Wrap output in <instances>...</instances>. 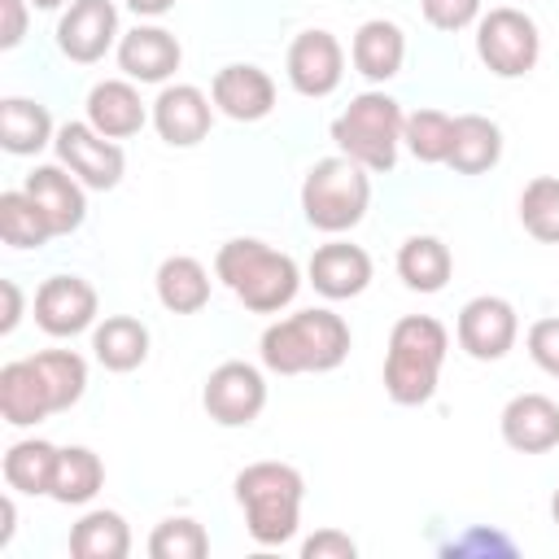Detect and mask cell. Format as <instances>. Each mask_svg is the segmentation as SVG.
I'll return each mask as SVG.
<instances>
[{
	"instance_id": "cell-31",
	"label": "cell",
	"mask_w": 559,
	"mask_h": 559,
	"mask_svg": "<svg viewBox=\"0 0 559 559\" xmlns=\"http://www.w3.org/2000/svg\"><path fill=\"white\" fill-rule=\"evenodd\" d=\"M0 236L13 249H44L57 231L26 188H9V192H0Z\"/></svg>"
},
{
	"instance_id": "cell-33",
	"label": "cell",
	"mask_w": 559,
	"mask_h": 559,
	"mask_svg": "<svg viewBox=\"0 0 559 559\" xmlns=\"http://www.w3.org/2000/svg\"><path fill=\"white\" fill-rule=\"evenodd\" d=\"M48 384V397H52V411H70L83 389H87V362L74 354V349H39L31 358Z\"/></svg>"
},
{
	"instance_id": "cell-16",
	"label": "cell",
	"mask_w": 559,
	"mask_h": 559,
	"mask_svg": "<svg viewBox=\"0 0 559 559\" xmlns=\"http://www.w3.org/2000/svg\"><path fill=\"white\" fill-rule=\"evenodd\" d=\"M502 441L520 454H546L559 445V402L546 393H515L498 415Z\"/></svg>"
},
{
	"instance_id": "cell-20",
	"label": "cell",
	"mask_w": 559,
	"mask_h": 559,
	"mask_svg": "<svg viewBox=\"0 0 559 559\" xmlns=\"http://www.w3.org/2000/svg\"><path fill=\"white\" fill-rule=\"evenodd\" d=\"M0 415L13 428H31V424L57 415L52 397H48V384H44V376L31 358H13V362L0 367Z\"/></svg>"
},
{
	"instance_id": "cell-25",
	"label": "cell",
	"mask_w": 559,
	"mask_h": 559,
	"mask_svg": "<svg viewBox=\"0 0 559 559\" xmlns=\"http://www.w3.org/2000/svg\"><path fill=\"white\" fill-rule=\"evenodd\" d=\"M48 140H57V131H52V114L39 100H26V96H4L0 100V144H4V153L31 157Z\"/></svg>"
},
{
	"instance_id": "cell-3",
	"label": "cell",
	"mask_w": 559,
	"mask_h": 559,
	"mask_svg": "<svg viewBox=\"0 0 559 559\" xmlns=\"http://www.w3.org/2000/svg\"><path fill=\"white\" fill-rule=\"evenodd\" d=\"M301 498H306V480L288 463L262 459V463L240 467V476H236V502H240L245 528L258 546H284L297 537Z\"/></svg>"
},
{
	"instance_id": "cell-40",
	"label": "cell",
	"mask_w": 559,
	"mask_h": 559,
	"mask_svg": "<svg viewBox=\"0 0 559 559\" xmlns=\"http://www.w3.org/2000/svg\"><path fill=\"white\" fill-rule=\"evenodd\" d=\"M0 293H4V319H0V332H13L17 319H22V288H17L13 280H4Z\"/></svg>"
},
{
	"instance_id": "cell-39",
	"label": "cell",
	"mask_w": 559,
	"mask_h": 559,
	"mask_svg": "<svg viewBox=\"0 0 559 559\" xmlns=\"http://www.w3.org/2000/svg\"><path fill=\"white\" fill-rule=\"evenodd\" d=\"M26 4L31 0H0V48H17L26 39Z\"/></svg>"
},
{
	"instance_id": "cell-32",
	"label": "cell",
	"mask_w": 559,
	"mask_h": 559,
	"mask_svg": "<svg viewBox=\"0 0 559 559\" xmlns=\"http://www.w3.org/2000/svg\"><path fill=\"white\" fill-rule=\"evenodd\" d=\"M402 144L411 148L415 162L437 166V162L450 157V144H454V118L441 114V109H415V114H406V122H402Z\"/></svg>"
},
{
	"instance_id": "cell-22",
	"label": "cell",
	"mask_w": 559,
	"mask_h": 559,
	"mask_svg": "<svg viewBox=\"0 0 559 559\" xmlns=\"http://www.w3.org/2000/svg\"><path fill=\"white\" fill-rule=\"evenodd\" d=\"M87 122L109 140H127L148 122V109L131 79H105L87 92Z\"/></svg>"
},
{
	"instance_id": "cell-29",
	"label": "cell",
	"mask_w": 559,
	"mask_h": 559,
	"mask_svg": "<svg viewBox=\"0 0 559 559\" xmlns=\"http://www.w3.org/2000/svg\"><path fill=\"white\" fill-rule=\"evenodd\" d=\"M105 485V463L96 450L87 445H66L61 459H57V472H52V489L48 498L61 502V507H83L100 493Z\"/></svg>"
},
{
	"instance_id": "cell-19",
	"label": "cell",
	"mask_w": 559,
	"mask_h": 559,
	"mask_svg": "<svg viewBox=\"0 0 559 559\" xmlns=\"http://www.w3.org/2000/svg\"><path fill=\"white\" fill-rule=\"evenodd\" d=\"M22 188L35 197V205L44 210V218L52 223L57 236H70V231L83 227V218H87V197H83V183H79L66 166H35Z\"/></svg>"
},
{
	"instance_id": "cell-9",
	"label": "cell",
	"mask_w": 559,
	"mask_h": 559,
	"mask_svg": "<svg viewBox=\"0 0 559 559\" xmlns=\"http://www.w3.org/2000/svg\"><path fill=\"white\" fill-rule=\"evenodd\" d=\"M52 144H57L61 166H66L83 188H96V192L118 188V179H122V170H127V157H122L118 140L100 135L92 122H66Z\"/></svg>"
},
{
	"instance_id": "cell-23",
	"label": "cell",
	"mask_w": 559,
	"mask_h": 559,
	"mask_svg": "<svg viewBox=\"0 0 559 559\" xmlns=\"http://www.w3.org/2000/svg\"><path fill=\"white\" fill-rule=\"evenodd\" d=\"M502 157V131L493 118L485 114H459L454 118V144H450V157L445 166L459 170V175H485L493 170Z\"/></svg>"
},
{
	"instance_id": "cell-35",
	"label": "cell",
	"mask_w": 559,
	"mask_h": 559,
	"mask_svg": "<svg viewBox=\"0 0 559 559\" xmlns=\"http://www.w3.org/2000/svg\"><path fill=\"white\" fill-rule=\"evenodd\" d=\"M148 555L153 559H205L210 533L192 515H170L148 533Z\"/></svg>"
},
{
	"instance_id": "cell-44",
	"label": "cell",
	"mask_w": 559,
	"mask_h": 559,
	"mask_svg": "<svg viewBox=\"0 0 559 559\" xmlns=\"http://www.w3.org/2000/svg\"><path fill=\"white\" fill-rule=\"evenodd\" d=\"M35 9H57V4H66V0H31Z\"/></svg>"
},
{
	"instance_id": "cell-28",
	"label": "cell",
	"mask_w": 559,
	"mask_h": 559,
	"mask_svg": "<svg viewBox=\"0 0 559 559\" xmlns=\"http://www.w3.org/2000/svg\"><path fill=\"white\" fill-rule=\"evenodd\" d=\"M57 459H61V450H57L52 441H44V437L13 441V445L4 450V463H0L4 485H9L13 493H48V489H52Z\"/></svg>"
},
{
	"instance_id": "cell-21",
	"label": "cell",
	"mask_w": 559,
	"mask_h": 559,
	"mask_svg": "<svg viewBox=\"0 0 559 559\" xmlns=\"http://www.w3.org/2000/svg\"><path fill=\"white\" fill-rule=\"evenodd\" d=\"M349 61H354V70H358L362 79L389 83V79L402 70V61H406V35H402V26L389 22V17L362 22V26L354 31Z\"/></svg>"
},
{
	"instance_id": "cell-15",
	"label": "cell",
	"mask_w": 559,
	"mask_h": 559,
	"mask_svg": "<svg viewBox=\"0 0 559 559\" xmlns=\"http://www.w3.org/2000/svg\"><path fill=\"white\" fill-rule=\"evenodd\" d=\"M210 100L218 114H227L231 122H258L275 109V79L262 70V66H249V61H236V66H223L210 83Z\"/></svg>"
},
{
	"instance_id": "cell-10",
	"label": "cell",
	"mask_w": 559,
	"mask_h": 559,
	"mask_svg": "<svg viewBox=\"0 0 559 559\" xmlns=\"http://www.w3.org/2000/svg\"><path fill=\"white\" fill-rule=\"evenodd\" d=\"M454 336H459V349L472 354L476 362H498V358L515 345V336H520L515 306H511L507 297L480 293V297H472V301L459 310Z\"/></svg>"
},
{
	"instance_id": "cell-8",
	"label": "cell",
	"mask_w": 559,
	"mask_h": 559,
	"mask_svg": "<svg viewBox=\"0 0 559 559\" xmlns=\"http://www.w3.org/2000/svg\"><path fill=\"white\" fill-rule=\"evenodd\" d=\"M201 406H205V415H210L214 424H223V428H245V424H253V419L262 415V406H266V380H262V371H258L253 362H240V358L218 362V367L210 371L205 389H201Z\"/></svg>"
},
{
	"instance_id": "cell-24",
	"label": "cell",
	"mask_w": 559,
	"mask_h": 559,
	"mask_svg": "<svg viewBox=\"0 0 559 559\" xmlns=\"http://www.w3.org/2000/svg\"><path fill=\"white\" fill-rule=\"evenodd\" d=\"M92 354L105 371H135L148 358V328L135 314H109L92 328Z\"/></svg>"
},
{
	"instance_id": "cell-13",
	"label": "cell",
	"mask_w": 559,
	"mask_h": 559,
	"mask_svg": "<svg viewBox=\"0 0 559 559\" xmlns=\"http://www.w3.org/2000/svg\"><path fill=\"white\" fill-rule=\"evenodd\" d=\"M35 323L48 336H79L96 323V288L83 275H48L35 288Z\"/></svg>"
},
{
	"instance_id": "cell-30",
	"label": "cell",
	"mask_w": 559,
	"mask_h": 559,
	"mask_svg": "<svg viewBox=\"0 0 559 559\" xmlns=\"http://www.w3.org/2000/svg\"><path fill=\"white\" fill-rule=\"evenodd\" d=\"M70 555L74 559H127L131 555V528L118 511H87L70 528Z\"/></svg>"
},
{
	"instance_id": "cell-14",
	"label": "cell",
	"mask_w": 559,
	"mask_h": 559,
	"mask_svg": "<svg viewBox=\"0 0 559 559\" xmlns=\"http://www.w3.org/2000/svg\"><path fill=\"white\" fill-rule=\"evenodd\" d=\"M214 122V105L201 87L192 83H166L153 100V127L170 148H192L210 135Z\"/></svg>"
},
{
	"instance_id": "cell-17",
	"label": "cell",
	"mask_w": 559,
	"mask_h": 559,
	"mask_svg": "<svg viewBox=\"0 0 559 559\" xmlns=\"http://www.w3.org/2000/svg\"><path fill=\"white\" fill-rule=\"evenodd\" d=\"M306 275L314 284V293H323L328 301H345L371 284V258H367V249H358L349 240H332L310 253Z\"/></svg>"
},
{
	"instance_id": "cell-11",
	"label": "cell",
	"mask_w": 559,
	"mask_h": 559,
	"mask_svg": "<svg viewBox=\"0 0 559 559\" xmlns=\"http://www.w3.org/2000/svg\"><path fill=\"white\" fill-rule=\"evenodd\" d=\"M284 66H288L293 92L319 100V96H332L341 87V79H345V48H341V39L332 31L310 26V31H301L288 44V61Z\"/></svg>"
},
{
	"instance_id": "cell-12",
	"label": "cell",
	"mask_w": 559,
	"mask_h": 559,
	"mask_svg": "<svg viewBox=\"0 0 559 559\" xmlns=\"http://www.w3.org/2000/svg\"><path fill=\"white\" fill-rule=\"evenodd\" d=\"M118 39V4L114 0H70L57 22V48L74 66L100 61Z\"/></svg>"
},
{
	"instance_id": "cell-18",
	"label": "cell",
	"mask_w": 559,
	"mask_h": 559,
	"mask_svg": "<svg viewBox=\"0 0 559 559\" xmlns=\"http://www.w3.org/2000/svg\"><path fill=\"white\" fill-rule=\"evenodd\" d=\"M183 61V48L162 26H135L118 39V70L135 83H166Z\"/></svg>"
},
{
	"instance_id": "cell-37",
	"label": "cell",
	"mask_w": 559,
	"mask_h": 559,
	"mask_svg": "<svg viewBox=\"0 0 559 559\" xmlns=\"http://www.w3.org/2000/svg\"><path fill=\"white\" fill-rule=\"evenodd\" d=\"M528 358L559 380V319H537L528 328Z\"/></svg>"
},
{
	"instance_id": "cell-5",
	"label": "cell",
	"mask_w": 559,
	"mask_h": 559,
	"mask_svg": "<svg viewBox=\"0 0 559 559\" xmlns=\"http://www.w3.org/2000/svg\"><path fill=\"white\" fill-rule=\"evenodd\" d=\"M367 205H371L367 166H358L345 153L341 157H319L301 179V210H306V223L314 231L341 236V231L362 223Z\"/></svg>"
},
{
	"instance_id": "cell-26",
	"label": "cell",
	"mask_w": 559,
	"mask_h": 559,
	"mask_svg": "<svg viewBox=\"0 0 559 559\" xmlns=\"http://www.w3.org/2000/svg\"><path fill=\"white\" fill-rule=\"evenodd\" d=\"M157 301L170 314H197V310H205V301H210V271L197 258H188V253H170L157 266Z\"/></svg>"
},
{
	"instance_id": "cell-2",
	"label": "cell",
	"mask_w": 559,
	"mask_h": 559,
	"mask_svg": "<svg viewBox=\"0 0 559 559\" xmlns=\"http://www.w3.org/2000/svg\"><path fill=\"white\" fill-rule=\"evenodd\" d=\"M214 275L236 293V301L253 314H275L284 310L297 288H301V271L288 253L271 249L266 240L253 236H236L218 249L214 258Z\"/></svg>"
},
{
	"instance_id": "cell-34",
	"label": "cell",
	"mask_w": 559,
	"mask_h": 559,
	"mask_svg": "<svg viewBox=\"0 0 559 559\" xmlns=\"http://www.w3.org/2000/svg\"><path fill=\"white\" fill-rule=\"evenodd\" d=\"M520 223L533 240L542 245H559V179L555 175H537L524 183L520 192Z\"/></svg>"
},
{
	"instance_id": "cell-27",
	"label": "cell",
	"mask_w": 559,
	"mask_h": 559,
	"mask_svg": "<svg viewBox=\"0 0 559 559\" xmlns=\"http://www.w3.org/2000/svg\"><path fill=\"white\" fill-rule=\"evenodd\" d=\"M450 271H454V258L445 249V240L437 236H406L402 249H397V275L406 288L415 293H441L450 284Z\"/></svg>"
},
{
	"instance_id": "cell-4",
	"label": "cell",
	"mask_w": 559,
	"mask_h": 559,
	"mask_svg": "<svg viewBox=\"0 0 559 559\" xmlns=\"http://www.w3.org/2000/svg\"><path fill=\"white\" fill-rule=\"evenodd\" d=\"M450 349V332L432 314H406L389 332L384 354V393L397 406H424L437 393L441 362Z\"/></svg>"
},
{
	"instance_id": "cell-43",
	"label": "cell",
	"mask_w": 559,
	"mask_h": 559,
	"mask_svg": "<svg viewBox=\"0 0 559 559\" xmlns=\"http://www.w3.org/2000/svg\"><path fill=\"white\" fill-rule=\"evenodd\" d=\"M550 520L559 524V489H555V498H550Z\"/></svg>"
},
{
	"instance_id": "cell-38",
	"label": "cell",
	"mask_w": 559,
	"mask_h": 559,
	"mask_svg": "<svg viewBox=\"0 0 559 559\" xmlns=\"http://www.w3.org/2000/svg\"><path fill=\"white\" fill-rule=\"evenodd\" d=\"M358 555V542L341 528H319L301 542V559H354Z\"/></svg>"
},
{
	"instance_id": "cell-41",
	"label": "cell",
	"mask_w": 559,
	"mask_h": 559,
	"mask_svg": "<svg viewBox=\"0 0 559 559\" xmlns=\"http://www.w3.org/2000/svg\"><path fill=\"white\" fill-rule=\"evenodd\" d=\"M127 9L140 13V17H162V13L175 9V0H127Z\"/></svg>"
},
{
	"instance_id": "cell-42",
	"label": "cell",
	"mask_w": 559,
	"mask_h": 559,
	"mask_svg": "<svg viewBox=\"0 0 559 559\" xmlns=\"http://www.w3.org/2000/svg\"><path fill=\"white\" fill-rule=\"evenodd\" d=\"M0 520H4V524H0V546H9V542H13V528H17V507H13V498L0 502Z\"/></svg>"
},
{
	"instance_id": "cell-1",
	"label": "cell",
	"mask_w": 559,
	"mask_h": 559,
	"mask_svg": "<svg viewBox=\"0 0 559 559\" xmlns=\"http://www.w3.org/2000/svg\"><path fill=\"white\" fill-rule=\"evenodd\" d=\"M258 354H262V367L275 376L336 371L349 358V323L336 310L310 306L271 323L258 341Z\"/></svg>"
},
{
	"instance_id": "cell-36",
	"label": "cell",
	"mask_w": 559,
	"mask_h": 559,
	"mask_svg": "<svg viewBox=\"0 0 559 559\" xmlns=\"http://www.w3.org/2000/svg\"><path fill=\"white\" fill-rule=\"evenodd\" d=\"M424 22L437 31H467L480 22V0H419Z\"/></svg>"
},
{
	"instance_id": "cell-7",
	"label": "cell",
	"mask_w": 559,
	"mask_h": 559,
	"mask_svg": "<svg viewBox=\"0 0 559 559\" xmlns=\"http://www.w3.org/2000/svg\"><path fill=\"white\" fill-rule=\"evenodd\" d=\"M476 57L498 79H524L542 57L537 22L524 9H511V4L489 9L476 22Z\"/></svg>"
},
{
	"instance_id": "cell-6",
	"label": "cell",
	"mask_w": 559,
	"mask_h": 559,
	"mask_svg": "<svg viewBox=\"0 0 559 559\" xmlns=\"http://www.w3.org/2000/svg\"><path fill=\"white\" fill-rule=\"evenodd\" d=\"M402 105L389 92H358L345 114H336L332 122V140L345 157H354L358 166L384 175L397 166V144H402Z\"/></svg>"
}]
</instances>
